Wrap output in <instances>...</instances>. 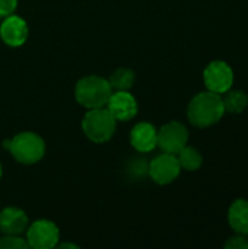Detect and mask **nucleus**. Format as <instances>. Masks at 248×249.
Listing matches in <instances>:
<instances>
[{"mask_svg":"<svg viewBox=\"0 0 248 249\" xmlns=\"http://www.w3.org/2000/svg\"><path fill=\"white\" fill-rule=\"evenodd\" d=\"M225 114L224 101L219 93L208 90L197 93L189 104L187 117L196 127L206 128L216 124Z\"/></svg>","mask_w":248,"mask_h":249,"instance_id":"f257e3e1","label":"nucleus"},{"mask_svg":"<svg viewBox=\"0 0 248 249\" xmlns=\"http://www.w3.org/2000/svg\"><path fill=\"white\" fill-rule=\"evenodd\" d=\"M111 93L113 89L110 86L108 79H104L96 74L82 77L75 88L76 101L88 109L107 107Z\"/></svg>","mask_w":248,"mask_h":249,"instance_id":"f03ea898","label":"nucleus"},{"mask_svg":"<svg viewBox=\"0 0 248 249\" xmlns=\"http://www.w3.org/2000/svg\"><path fill=\"white\" fill-rule=\"evenodd\" d=\"M6 149L10 150L12 156L25 165L37 163L42 159L45 153V143L44 140L32 131H23L16 134L12 140L3 143Z\"/></svg>","mask_w":248,"mask_h":249,"instance_id":"7ed1b4c3","label":"nucleus"},{"mask_svg":"<svg viewBox=\"0 0 248 249\" xmlns=\"http://www.w3.org/2000/svg\"><path fill=\"white\" fill-rule=\"evenodd\" d=\"M115 125H117V120L105 107L89 109L82 121V128L85 136L94 143L108 142L114 136Z\"/></svg>","mask_w":248,"mask_h":249,"instance_id":"20e7f679","label":"nucleus"},{"mask_svg":"<svg viewBox=\"0 0 248 249\" xmlns=\"http://www.w3.org/2000/svg\"><path fill=\"white\" fill-rule=\"evenodd\" d=\"M58 229L50 220L34 222L26 229V242L31 248L51 249L58 244Z\"/></svg>","mask_w":248,"mask_h":249,"instance_id":"39448f33","label":"nucleus"},{"mask_svg":"<svg viewBox=\"0 0 248 249\" xmlns=\"http://www.w3.org/2000/svg\"><path fill=\"white\" fill-rule=\"evenodd\" d=\"M189 142V131L184 124L178 121H171L161 127L158 131V146L165 153L177 155Z\"/></svg>","mask_w":248,"mask_h":249,"instance_id":"423d86ee","label":"nucleus"},{"mask_svg":"<svg viewBox=\"0 0 248 249\" xmlns=\"http://www.w3.org/2000/svg\"><path fill=\"white\" fill-rule=\"evenodd\" d=\"M181 166L175 155L164 153L156 156L149 163V177L159 185H167L175 181L180 175Z\"/></svg>","mask_w":248,"mask_h":249,"instance_id":"0eeeda50","label":"nucleus"},{"mask_svg":"<svg viewBox=\"0 0 248 249\" xmlns=\"http://www.w3.org/2000/svg\"><path fill=\"white\" fill-rule=\"evenodd\" d=\"M205 85L209 90L216 93H225L234 83V71L225 61H212L203 71Z\"/></svg>","mask_w":248,"mask_h":249,"instance_id":"6e6552de","label":"nucleus"},{"mask_svg":"<svg viewBox=\"0 0 248 249\" xmlns=\"http://www.w3.org/2000/svg\"><path fill=\"white\" fill-rule=\"evenodd\" d=\"M107 108L117 121H129L137 114V102L129 90L113 92L107 102Z\"/></svg>","mask_w":248,"mask_h":249,"instance_id":"1a4fd4ad","label":"nucleus"},{"mask_svg":"<svg viewBox=\"0 0 248 249\" xmlns=\"http://www.w3.org/2000/svg\"><path fill=\"white\" fill-rule=\"evenodd\" d=\"M0 36L4 44L10 47H19L25 44L28 38V25L22 18L12 13L3 19L0 25Z\"/></svg>","mask_w":248,"mask_h":249,"instance_id":"9d476101","label":"nucleus"},{"mask_svg":"<svg viewBox=\"0 0 248 249\" xmlns=\"http://www.w3.org/2000/svg\"><path fill=\"white\" fill-rule=\"evenodd\" d=\"M130 143L137 152L148 153L158 146V131L151 123H139L130 133Z\"/></svg>","mask_w":248,"mask_h":249,"instance_id":"9b49d317","label":"nucleus"},{"mask_svg":"<svg viewBox=\"0 0 248 249\" xmlns=\"http://www.w3.org/2000/svg\"><path fill=\"white\" fill-rule=\"evenodd\" d=\"M28 229L26 213L18 207H6L0 212V232L4 235H22Z\"/></svg>","mask_w":248,"mask_h":249,"instance_id":"f8f14e48","label":"nucleus"},{"mask_svg":"<svg viewBox=\"0 0 248 249\" xmlns=\"http://www.w3.org/2000/svg\"><path fill=\"white\" fill-rule=\"evenodd\" d=\"M229 226L241 235L248 236V200H237L231 204L228 212Z\"/></svg>","mask_w":248,"mask_h":249,"instance_id":"ddd939ff","label":"nucleus"},{"mask_svg":"<svg viewBox=\"0 0 248 249\" xmlns=\"http://www.w3.org/2000/svg\"><path fill=\"white\" fill-rule=\"evenodd\" d=\"M134 80H136L134 71L130 69H117L108 79L113 92L130 90L134 85Z\"/></svg>","mask_w":248,"mask_h":249,"instance_id":"4468645a","label":"nucleus"},{"mask_svg":"<svg viewBox=\"0 0 248 249\" xmlns=\"http://www.w3.org/2000/svg\"><path fill=\"white\" fill-rule=\"evenodd\" d=\"M177 155H178L177 159L180 162V166L186 171H197L203 163V158L200 152L196 150L194 147L184 146Z\"/></svg>","mask_w":248,"mask_h":249,"instance_id":"2eb2a0df","label":"nucleus"},{"mask_svg":"<svg viewBox=\"0 0 248 249\" xmlns=\"http://www.w3.org/2000/svg\"><path fill=\"white\" fill-rule=\"evenodd\" d=\"M225 93L227 95L222 98L225 111H228L231 114H240L247 108V93H244L243 90H227Z\"/></svg>","mask_w":248,"mask_h":249,"instance_id":"dca6fc26","label":"nucleus"},{"mask_svg":"<svg viewBox=\"0 0 248 249\" xmlns=\"http://www.w3.org/2000/svg\"><path fill=\"white\" fill-rule=\"evenodd\" d=\"M29 248L28 242L18 235H4L0 238V249H26Z\"/></svg>","mask_w":248,"mask_h":249,"instance_id":"f3484780","label":"nucleus"},{"mask_svg":"<svg viewBox=\"0 0 248 249\" xmlns=\"http://www.w3.org/2000/svg\"><path fill=\"white\" fill-rule=\"evenodd\" d=\"M225 248L227 249H248V238L247 235H235L231 236L227 242H225Z\"/></svg>","mask_w":248,"mask_h":249,"instance_id":"a211bd4d","label":"nucleus"},{"mask_svg":"<svg viewBox=\"0 0 248 249\" xmlns=\"http://www.w3.org/2000/svg\"><path fill=\"white\" fill-rule=\"evenodd\" d=\"M149 172V165L145 159H136L130 163V174L136 177H145Z\"/></svg>","mask_w":248,"mask_h":249,"instance_id":"6ab92c4d","label":"nucleus"},{"mask_svg":"<svg viewBox=\"0 0 248 249\" xmlns=\"http://www.w3.org/2000/svg\"><path fill=\"white\" fill-rule=\"evenodd\" d=\"M18 0H0V18H6L15 12Z\"/></svg>","mask_w":248,"mask_h":249,"instance_id":"aec40b11","label":"nucleus"},{"mask_svg":"<svg viewBox=\"0 0 248 249\" xmlns=\"http://www.w3.org/2000/svg\"><path fill=\"white\" fill-rule=\"evenodd\" d=\"M58 248H73L77 249V245H73V244H57Z\"/></svg>","mask_w":248,"mask_h":249,"instance_id":"412c9836","label":"nucleus"},{"mask_svg":"<svg viewBox=\"0 0 248 249\" xmlns=\"http://www.w3.org/2000/svg\"><path fill=\"white\" fill-rule=\"evenodd\" d=\"M0 178H1V165H0Z\"/></svg>","mask_w":248,"mask_h":249,"instance_id":"4be33fe9","label":"nucleus"}]
</instances>
